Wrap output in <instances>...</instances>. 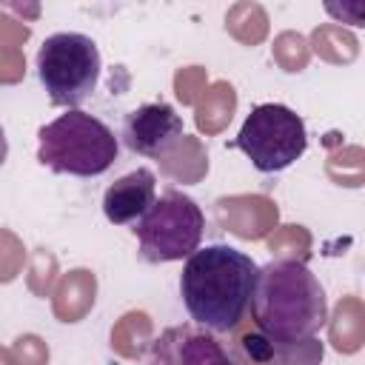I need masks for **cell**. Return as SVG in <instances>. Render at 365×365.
Segmentation results:
<instances>
[{
    "label": "cell",
    "mask_w": 365,
    "mask_h": 365,
    "mask_svg": "<svg viewBox=\"0 0 365 365\" xmlns=\"http://www.w3.org/2000/svg\"><path fill=\"white\" fill-rule=\"evenodd\" d=\"M259 265L234 245H205L185 257L180 297L194 319L214 334H228L245 317Z\"/></svg>",
    "instance_id": "1"
},
{
    "label": "cell",
    "mask_w": 365,
    "mask_h": 365,
    "mask_svg": "<svg viewBox=\"0 0 365 365\" xmlns=\"http://www.w3.org/2000/svg\"><path fill=\"white\" fill-rule=\"evenodd\" d=\"M254 325L274 345L311 339L328 322V297L317 274L299 259H271L254 282Z\"/></svg>",
    "instance_id": "2"
},
{
    "label": "cell",
    "mask_w": 365,
    "mask_h": 365,
    "mask_svg": "<svg viewBox=\"0 0 365 365\" xmlns=\"http://www.w3.org/2000/svg\"><path fill=\"white\" fill-rule=\"evenodd\" d=\"M120 154V140L94 114L71 108L37 131V160L54 174L100 177Z\"/></svg>",
    "instance_id": "3"
},
{
    "label": "cell",
    "mask_w": 365,
    "mask_h": 365,
    "mask_svg": "<svg viewBox=\"0 0 365 365\" xmlns=\"http://www.w3.org/2000/svg\"><path fill=\"white\" fill-rule=\"evenodd\" d=\"M100 71L103 57L88 34L54 31L37 48V77L51 106L68 111L83 106L97 88Z\"/></svg>",
    "instance_id": "4"
},
{
    "label": "cell",
    "mask_w": 365,
    "mask_h": 365,
    "mask_svg": "<svg viewBox=\"0 0 365 365\" xmlns=\"http://www.w3.org/2000/svg\"><path fill=\"white\" fill-rule=\"evenodd\" d=\"M205 231L202 208L194 197L165 188L154 205L134 222V237L140 242V257L145 262H177L182 257H191Z\"/></svg>",
    "instance_id": "5"
},
{
    "label": "cell",
    "mask_w": 365,
    "mask_h": 365,
    "mask_svg": "<svg viewBox=\"0 0 365 365\" xmlns=\"http://www.w3.org/2000/svg\"><path fill=\"white\" fill-rule=\"evenodd\" d=\"M231 148H240L257 171L279 174L305 154L308 128L294 108L282 103H259L248 111Z\"/></svg>",
    "instance_id": "6"
},
{
    "label": "cell",
    "mask_w": 365,
    "mask_h": 365,
    "mask_svg": "<svg viewBox=\"0 0 365 365\" xmlns=\"http://www.w3.org/2000/svg\"><path fill=\"white\" fill-rule=\"evenodd\" d=\"M120 137H123L128 151H134L140 157L160 160V157H165L180 143V137H182V117L165 100L143 103V106L131 108L123 117Z\"/></svg>",
    "instance_id": "7"
},
{
    "label": "cell",
    "mask_w": 365,
    "mask_h": 365,
    "mask_svg": "<svg viewBox=\"0 0 365 365\" xmlns=\"http://www.w3.org/2000/svg\"><path fill=\"white\" fill-rule=\"evenodd\" d=\"M148 365H237L214 331L185 322L165 328L148 351Z\"/></svg>",
    "instance_id": "8"
},
{
    "label": "cell",
    "mask_w": 365,
    "mask_h": 365,
    "mask_svg": "<svg viewBox=\"0 0 365 365\" xmlns=\"http://www.w3.org/2000/svg\"><path fill=\"white\" fill-rule=\"evenodd\" d=\"M157 200V177L151 168H134L114 180L103 194V214L114 225H134Z\"/></svg>",
    "instance_id": "9"
},
{
    "label": "cell",
    "mask_w": 365,
    "mask_h": 365,
    "mask_svg": "<svg viewBox=\"0 0 365 365\" xmlns=\"http://www.w3.org/2000/svg\"><path fill=\"white\" fill-rule=\"evenodd\" d=\"M6 157H9V137H6V131L0 125V165L6 163Z\"/></svg>",
    "instance_id": "10"
}]
</instances>
